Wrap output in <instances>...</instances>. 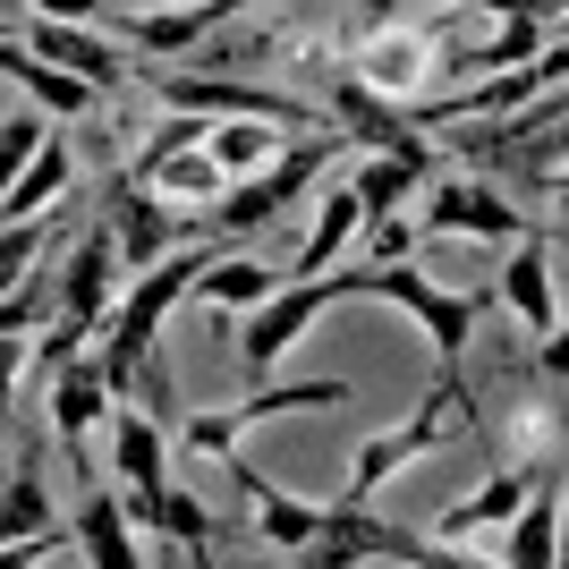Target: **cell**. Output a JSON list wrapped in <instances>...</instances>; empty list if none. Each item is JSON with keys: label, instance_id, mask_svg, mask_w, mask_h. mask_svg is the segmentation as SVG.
<instances>
[{"label": "cell", "instance_id": "cell-23", "mask_svg": "<svg viewBox=\"0 0 569 569\" xmlns=\"http://www.w3.org/2000/svg\"><path fill=\"white\" fill-rule=\"evenodd\" d=\"M357 86H375V94L408 102V86L426 77V34H366V51H357Z\"/></svg>", "mask_w": 569, "mask_h": 569}, {"label": "cell", "instance_id": "cell-11", "mask_svg": "<svg viewBox=\"0 0 569 569\" xmlns=\"http://www.w3.org/2000/svg\"><path fill=\"white\" fill-rule=\"evenodd\" d=\"M18 43H26V51H43L51 69L86 77L94 94H128V51H111L102 34H86V26H69V18H43V9H26V18H18Z\"/></svg>", "mask_w": 569, "mask_h": 569}, {"label": "cell", "instance_id": "cell-22", "mask_svg": "<svg viewBox=\"0 0 569 569\" xmlns=\"http://www.w3.org/2000/svg\"><path fill=\"white\" fill-rule=\"evenodd\" d=\"M357 230H366V213H357V188L340 179V188H323V196H315V230H307V247H298V256H289L281 272H323V263H332Z\"/></svg>", "mask_w": 569, "mask_h": 569}, {"label": "cell", "instance_id": "cell-7", "mask_svg": "<svg viewBox=\"0 0 569 569\" xmlns=\"http://www.w3.org/2000/svg\"><path fill=\"white\" fill-rule=\"evenodd\" d=\"M366 298H391V307H408L417 315V332L433 340V357L459 375V357H468V340H476V323H485V298H451V289H433L426 272L408 256H391V263H366Z\"/></svg>", "mask_w": 569, "mask_h": 569}, {"label": "cell", "instance_id": "cell-2", "mask_svg": "<svg viewBox=\"0 0 569 569\" xmlns=\"http://www.w3.org/2000/svg\"><path fill=\"white\" fill-rule=\"evenodd\" d=\"M340 298H366V272H332V281H323V272H289L272 298H256L247 323H238V357H247V375L263 382L289 349H298V340H307L315 315H332Z\"/></svg>", "mask_w": 569, "mask_h": 569}, {"label": "cell", "instance_id": "cell-21", "mask_svg": "<svg viewBox=\"0 0 569 569\" xmlns=\"http://www.w3.org/2000/svg\"><path fill=\"white\" fill-rule=\"evenodd\" d=\"M289 272L281 263H256V256H204V272H196V298L204 307H221V315H238V307H256V298H272Z\"/></svg>", "mask_w": 569, "mask_h": 569}, {"label": "cell", "instance_id": "cell-1", "mask_svg": "<svg viewBox=\"0 0 569 569\" xmlns=\"http://www.w3.org/2000/svg\"><path fill=\"white\" fill-rule=\"evenodd\" d=\"M340 128H298V137H281V153L263 170H247V179H221V196H204L196 204V230H272V221L298 204L307 188H323V170L340 162Z\"/></svg>", "mask_w": 569, "mask_h": 569}, {"label": "cell", "instance_id": "cell-10", "mask_svg": "<svg viewBox=\"0 0 569 569\" xmlns=\"http://www.w3.org/2000/svg\"><path fill=\"white\" fill-rule=\"evenodd\" d=\"M51 426H60V451H69V468H77V485H86V476H102L94 459H86V433L102 426V417H111V382H102V357H86L77 349L69 366H51Z\"/></svg>", "mask_w": 569, "mask_h": 569}, {"label": "cell", "instance_id": "cell-28", "mask_svg": "<svg viewBox=\"0 0 569 569\" xmlns=\"http://www.w3.org/2000/svg\"><path fill=\"white\" fill-rule=\"evenodd\" d=\"M43 323H51V256L26 263L18 281L0 289V332H43Z\"/></svg>", "mask_w": 569, "mask_h": 569}, {"label": "cell", "instance_id": "cell-5", "mask_svg": "<svg viewBox=\"0 0 569 569\" xmlns=\"http://www.w3.org/2000/svg\"><path fill=\"white\" fill-rule=\"evenodd\" d=\"M289 561L307 569H349V561H417V569H442L459 561L442 536H417V527H391V519H366V501H332L323 519H315V536Z\"/></svg>", "mask_w": 569, "mask_h": 569}, {"label": "cell", "instance_id": "cell-29", "mask_svg": "<svg viewBox=\"0 0 569 569\" xmlns=\"http://www.w3.org/2000/svg\"><path fill=\"white\" fill-rule=\"evenodd\" d=\"M144 188H162V196H221V170H213V153L204 144H179V153H162V162L144 170Z\"/></svg>", "mask_w": 569, "mask_h": 569}, {"label": "cell", "instance_id": "cell-25", "mask_svg": "<svg viewBox=\"0 0 569 569\" xmlns=\"http://www.w3.org/2000/svg\"><path fill=\"white\" fill-rule=\"evenodd\" d=\"M204 153H213L221 179H247L281 153V128H263V119H204Z\"/></svg>", "mask_w": 569, "mask_h": 569}, {"label": "cell", "instance_id": "cell-18", "mask_svg": "<svg viewBox=\"0 0 569 569\" xmlns=\"http://www.w3.org/2000/svg\"><path fill=\"white\" fill-rule=\"evenodd\" d=\"M247 0H204V9H119V34L137 51H196L221 18H238Z\"/></svg>", "mask_w": 569, "mask_h": 569}, {"label": "cell", "instance_id": "cell-8", "mask_svg": "<svg viewBox=\"0 0 569 569\" xmlns=\"http://www.w3.org/2000/svg\"><path fill=\"white\" fill-rule=\"evenodd\" d=\"M111 204H102V221H111V247H119V272H144L153 256H170V247H188V238H204L196 230V213H170L162 196H144V179H128V170H111Z\"/></svg>", "mask_w": 569, "mask_h": 569}, {"label": "cell", "instance_id": "cell-20", "mask_svg": "<svg viewBox=\"0 0 569 569\" xmlns=\"http://www.w3.org/2000/svg\"><path fill=\"white\" fill-rule=\"evenodd\" d=\"M536 476H545V468H519V459H510V468H493L476 493H459L451 510H442V527H433V536H476V527H501V519L527 501V485H536Z\"/></svg>", "mask_w": 569, "mask_h": 569}, {"label": "cell", "instance_id": "cell-17", "mask_svg": "<svg viewBox=\"0 0 569 569\" xmlns=\"http://www.w3.org/2000/svg\"><path fill=\"white\" fill-rule=\"evenodd\" d=\"M77 561H94V569H137L144 552L128 545V510H119V493L102 485V476H86V501H77Z\"/></svg>", "mask_w": 569, "mask_h": 569}, {"label": "cell", "instance_id": "cell-13", "mask_svg": "<svg viewBox=\"0 0 569 569\" xmlns=\"http://www.w3.org/2000/svg\"><path fill=\"white\" fill-rule=\"evenodd\" d=\"M332 111L349 119L340 137H357V144H375V153H400V162L433 170V137H417V128H408V102H391V94H375V86L340 77V86H332Z\"/></svg>", "mask_w": 569, "mask_h": 569}, {"label": "cell", "instance_id": "cell-14", "mask_svg": "<svg viewBox=\"0 0 569 569\" xmlns=\"http://www.w3.org/2000/svg\"><path fill=\"white\" fill-rule=\"evenodd\" d=\"M552 247H561V230H519L510 238V263H501V298H510V315H519L527 332H561V307H552Z\"/></svg>", "mask_w": 569, "mask_h": 569}, {"label": "cell", "instance_id": "cell-19", "mask_svg": "<svg viewBox=\"0 0 569 569\" xmlns=\"http://www.w3.org/2000/svg\"><path fill=\"white\" fill-rule=\"evenodd\" d=\"M60 128V119H51ZM43 128V144H34V162L0 188V221H26V213H51V196L69 188V170H77V153H69V137H51Z\"/></svg>", "mask_w": 569, "mask_h": 569}, {"label": "cell", "instance_id": "cell-32", "mask_svg": "<svg viewBox=\"0 0 569 569\" xmlns=\"http://www.w3.org/2000/svg\"><path fill=\"white\" fill-rule=\"evenodd\" d=\"M26 375V332H0V417H9V391Z\"/></svg>", "mask_w": 569, "mask_h": 569}, {"label": "cell", "instance_id": "cell-9", "mask_svg": "<svg viewBox=\"0 0 569 569\" xmlns=\"http://www.w3.org/2000/svg\"><path fill=\"white\" fill-rule=\"evenodd\" d=\"M111 298H119V247H111V221H94L69 256L51 263V315L77 323V332H102Z\"/></svg>", "mask_w": 569, "mask_h": 569}, {"label": "cell", "instance_id": "cell-30", "mask_svg": "<svg viewBox=\"0 0 569 569\" xmlns=\"http://www.w3.org/2000/svg\"><path fill=\"white\" fill-rule=\"evenodd\" d=\"M43 128H51V119L34 111V102H26V111H9V119H0V188H9V179H18V170L34 162V144H43Z\"/></svg>", "mask_w": 569, "mask_h": 569}, {"label": "cell", "instance_id": "cell-27", "mask_svg": "<svg viewBox=\"0 0 569 569\" xmlns=\"http://www.w3.org/2000/svg\"><path fill=\"white\" fill-rule=\"evenodd\" d=\"M162 536H179V561H213V536H230V527L204 510L196 493H179V485H162Z\"/></svg>", "mask_w": 569, "mask_h": 569}, {"label": "cell", "instance_id": "cell-33", "mask_svg": "<svg viewBox=\"0 0 569 569\" xmlns=\"http://www.w3.org/2000/svg\"><path fill=\"white\" fill-rule=\"evenodd\" d=\"M26 9H43V18H69V26H86V18H102L111 0H26Z\"/></svg>", "mask_w": 569, "mask_h": 569}, {"label": "cell", "instance_id": "cell-31", "mask_svg": "<svg viewBox=\"0 0 569 569\" xmlns=\"http://www.w3.org/2000/svg\"><path fill=\"white\" fill-rule=\"evenodd\" d=\"M179 144H204V119H196V111H170L162 128H153V137L137 144V162H128V179H144V170L162 162V153H179Z\"/></svg>", "mask_w": 569, "mask_h": 569}, {"label": "cell", "instance_id": "cell-34", "mask_svg": "<svg viewBox=\"0 0 569 569\" xmlns=\"http://www.w3.org/2000/svg\"><path fill=\"white\" fill-rule=\"evenodd\" d=\"M119 9H170V0H119Z\"/></svg>", "mask_w": 569, "mask_h": 569}, {"label": "cell", "instance_id": "cell-12", "mask_svg": "<svg viewBox=\"0 0 569 569\" xmlns=\"http://www.w3.org/2000/svg\"><path fill=\"white\" fill-rule=\"evenodd\" d=\"M519 230H536V221L501 188H485V179H442V188L426 196V238H501V247H510Z\"/></svg>", "mask_w": 569, "mask_h": 569}, {"label": "cell", "instance_id": "cell-6", "mask_svg": "<svg viewBox=\"0 0 569 569\" xmlns=\"http://www.w3.org/2000/svg\"><path fill=\"white\" fill-rule=\"evenodd\" d=\"M459 417H468V391H459V375L442 366V382L417 400V417H408V426H382V433H366V442H357V459H349V493H340V501H366L375 485L408 476L417 459L433 451V442H451V433H459Z\"/></svg>", "mask_w": 569, "mask_h": 569}, {"label": "cell", "instance_id": "cell-15", "mask_svg": "<svg viewBox=\"0 0 569 569\" xmlns=\"http://www.w3.org/2000/svg\"><path fill=\"white\" fill-rule=\"evenodd\" d=\"M221 468L238 476V493H247V510H256V536L272 552H298L315 536V519H323V510H315V501H298V493H281V485H272V476L256 468V459H238V451H221Z\"/></svg>", "mask_w": 569, "mask_h": 569}, {"label": "cell", "instance_id": "cell-3", "mask_svg": "<svg viewBox=\"0 0 569 569\" xmlns=\"http://www.w3.org/2000/svg\"><path fill=\"white\" fill-rule=\"evenodd\" d=\"M144 86V94L162 102V111H196V119H272L281 137H298V128H332V119H315L298 94H272V86H238V77L221 69H128Z\"/></svg>", "mask_w": 569, "mask_h": 569}, {"label": "cell", "instance_id": "cell-16", "mask_svg": "<svg viewBox=\"0 0 569 569\" xmlns=\"http://www.w3.org/2000/svg\"><path fill=\"white\" fill-rule=\"evenodd\" d=\"M501 527H510V545H501V561H510V569H552V552H561V536H552V527H561V468L536 476L527 501Z\"/></svg>", "mask_w": 569, "mask_h": 569}, {"label": "cell", "instance_id": "cell-26", "mask_svg": "<svg viewBox=\"0 0 569 569\" xmlns=\"http://www.w3.org/2000/svg\"><path fill=\"white\" fill-rule=\"evenodd\" d=\"M34 527H51V493H43V459L26 451L18 468H9V485H0V552L26 545Z\"/></svg>", "mask_w": 569, "mask_h": 569}, {"label": "cell", "instance_id": "cell-4", "mask_svg": "<svg viewBox=\"0 0 569 569\" xmlns=\"http://www.w3.org/2000/svg\"><path fill=\"white\" fill-rule=\"evenodd\" d=\"M349 400H357V382H340V375H307V382H272V375H263L247 400L196 408V417H188V451H213L221 459V451H238L256 426H272V417H323V408L340 417Z\"/></svg>", "mask_w": 569, "mask_h": 569}, {"label": "cell", "instance_id": "cell-24", "mask_svg": "<svg viewBox=\"0 0 569 569\" xmlns=\"http://www.w3.org/2000/svg\"><path fill=\"white\" fill-rule=\"evenodd\" d=\"M349 188H357V213H366V238H375L382 221L400 213V196H417V188H426V170H417V162H400V153H366V170H357Z\"/></svg>", "mask_w": 569, "mask_h": 569}]
</instances>
